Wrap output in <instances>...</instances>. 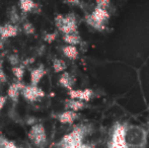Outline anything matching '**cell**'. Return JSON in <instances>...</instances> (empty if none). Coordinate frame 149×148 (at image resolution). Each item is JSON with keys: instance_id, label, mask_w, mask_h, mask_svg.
Returning <instances> with one entry per match:
<instances>
[{"instance_id": "22", "label": "cell", "mask_w": 149, "mask_h": 148, "mask_svg": "<svg viewBox=\"0 0 149 148\" xmlns=\"http://www.w3.org/2000/svg\"><path fill=\"white\" fill-rule=\"evenodd\" d=\"M10 19H11V22H13V24H15V22H18V14L14 9L12 10V12L10 13Z\"/></svg>"}, {"instance_id": "5", "label": "cell", "mask_w": 149, "mask_h": 148, "mask_svg": "<svg viewBox=\"0 0 149 148\" xmlns=\"http://www.w3.org/2000/svg\"><path fill=\"white\" fill-rule=\"evenodd\" d=\"M29 137L37 146L42 147L46 143L47 136H46V131L43 125L41 124H35L31 127Z\"/></svg>"}, {"instance_id": "9", "label": "cell", "mask_w": 149, "mask_h": 148, "mask_svg": "<svg viewBox=\"0 0 149 148\" xmlns=\"http://www.w3.org/2000/svg\"><path fill=\"white\" fill-rule=\"evenodd\" d=\"M78 118V114L72 111H64L60 113L57 116V119L62 124H72L76 119Z\"/></svg>"}, {"instance_id": "13", "label": "cell", "mask_w": 149, "mask_h": 148, "mask_svg": "<svg viewBox=\"0 0 149 148\" xmlns=\"http://www.w3.org/2000/svg\"><path fill=\"white\" fill-rule=\"evenodd\" d=\"M59 83L61 86H63L64 88H67L68 90H71L73 89V83H74V79L72 78L69 73L67 72H64L59 78Z\"/></svg>"}, {"instance_id": "3", "label": "cell", "mask_w": 149, "mask_h": 148, "mask_svg": "<svg viewBox=\"0 0 149 148\" xmlns=\"http://www.w3.org/2000/svg\"><path fill=\"white\" fill-rule=\"evenodd\" d=\"M55 22L58 30L64 35L76 34L77 32V20L76 16L73 13L67 15H57L55 17Z\"/></svg>"}, {"instance_id": "24", "label": "cell", "mask_w": 149, "mask_h": 148, "mask_svg": "<svg viewBox=\"0 0 149 148\" xmlns=\"http://www.w3.org/2000/svg\"><path fill=\"white\" fill-rule=\"evenodd\" d=\"M6 80V76L5 74L3 73V71L2 70H0V81H2V82H4V81Z\"/></svg>"}, {"instance_id": "11", "label": "cell", "mask_w": 149, "mask_h": 148, "mask_svg": "<svg viewBox=\"0 0 149 148\" xmlns=\"http://www.w3.org/2000/svg\"><path fill=\"white\" fill-rule=\"evenodd\" d=\"M17 35V26L14 24H4L3 26H0V36L1 38H10Z\"/></svg>"}, {"instance_id": "2", "label": "cell", "mask_w": 149, "mask_h": 148, "mask_svg": "<svg viewBox=\"0 0 149 148\" xmlns=\"http://www.w3.org/2000/svg\"><path fill=\"white\" fill-rule=\"evenodd\" d=\"M109 148H128V129L123 123H116L112 129Z\"/></svg>"}, {"instance_id": "8", "label": "cell", "mask_w": 149, "mask_h": 148, "mask_svg": "<svg viewBox=\"0 0 149 148\" xmlns=\"http://www.w3.org/2000/svg\"><path fill=\"white\" fill-rule=\"evenodd\" d=\"M86 108V104L80 101H76V99H68L65 101V109L67 111H72V112H78L81 110Z\"/></svg>"}, {"instance_id": "12", "label": "cell", "mask_w": 149, "mask_h": 148, "mask_svg": "<svg viewBox=\"0 0 149 148\" xmlns=\"http://www.w3.org/2000/svg\"><path fill=\"white\" fill-rule=\"evenodd\" d=\"M24 85L22 84L20 81H18V82L12 83V84L10 85L7 93L12 101H16L18 97V94H19V90L20 89H24Z\"/></svg>"}, {"instance_id": "10", "label": "cell", "mask_w": 149, "mask_h": 148, "mask_svg": "<svg viewBox=\"0 0 149 148\" xmlns=\"http://www.w3.org/2000/svg\"><path fill=\"white\" fill-rule=\"evenodd\" d=\"M46 71L45 68H44L43 65H40L39 67L35 68L31 71V85H33V86H37L38 83L40 82L42 78L44 77Z\"/></svg>"}, {"instance_id": "26", "label": "cell", "mask_w": 149, "mask_h": 148, "mask_svg": "<svg viewBox=\"0 0 149 148\" xmlns=\"http://www.w3.org/2000/svg\"><path fill=\"white\" fill-rule=\"evenodd\" d=\"M5 148H17V146H15V144L12 142H8Z\"/></svg>"}, {"instance_id": "25", "label": "cell", "mask_w": 149, "mask_h": 148, "mask_svg": "<svg viewBox=\"0 0 149 148\" xmlns=\"http://www.w3.org/2000/svg\"><path fill=\"white\" fill-rule=\"evenodd\" d=\"M79 148H94V147H93V145H91V144H87V143H82V144H81V146L79 147Z\"/></svg>"}, {"instance_id": "21", "label": "cell", "mask_w": 149, "mask_h": 148, "mask_svg": "<svg viewBox=\"0 0 149 148\" xmlns=\"http://www.w3.org/2000/svg\"><path fill=\"white\" fill-rule=\"evenodd\" d=\"M56 37H57V34L56 33H52V34H47L44 38V40H45L47 43H52V42L54 41V40L56 39Z\"/></svg>"}, {"instance_id": "19", "label": "cell", "mask_w": 149, "mask_h": 148, "mask_svg": "<svg viewBox=\"0 0 149 148\" xmlns=\"http://www.w3.org/2000/svg\"><path fill=\"white\" fill-rule=\"evenodd\" d=\"M8 61L11 65H13V67L18 65V62H19V58H18L17 55H10L8 57Z\"/></svg>"}, {"instance_id": "23", "label": "cell", "mask_w": 149, "mask_h": 148, "mask_svg": "<svg viewBox=\"0 0 149 148\" xmlns=\"http://www.w3.org/2000/svg\"><path fill=\"white\" fill-rule=\"evenodd\" d=\"M5 103H6V97H0V110L4 107Z\"/></svg>"}, {"instance_id": "6", "label": "cell", "mask_w": 149, "mask_h": 148, "mask_svg": "<svg viewBox=\"0 0 149 148\" xmlns=\"http://www.w3.org/2000/svg\"><path fill=\"white\" fill-rule=\"evenodd\" d=\"M68 95L70 97V99H76V101L86 103V101H89L90 99L93 97L94 93L90 88L71 89V90L68 91Z\"/></svg>"}, {"instance_id": "14", "label": "cell", "mask_w": 149, "mask_h": 148, "mask_svg": "<svg viewBox=\"0 0 149 148\" xmlns=\"http://www.w3.org/2000/svg\"><path fill=\"white\" fill-rule=\"evenodd\" d=\"M62 52H63V54L70 60L77 59L79 55L78 50H77V48L74 47V46H69V45L64 46V47H62Z\"/></svg>"}, {"instance_id": "1", "label": "cell", "mask_w": 149, "mask_h": 148, "mask_svg": "<svg viewBox=\"0 0 149 148\" xmlns=\"http://www.w3.org/2000/svg\"><path fill=\"white\" fill-rule=\"evenodd\" d=\"M110 18H111V14L109 12V9L95 6L94 9L91 11V13L87 14L85 16V22L91 28H93L94 30L100 31V32H104Z\"/></svg>"}, {"instance_id": "15", "label": "cell", "mask_w": 149, "mask_h": 148, "mask_svg": "<svg viewBox=\"0 0 149 148\" xmlns=\"http://www.w3.org/2000/svg\"><path fill=\"white\" fill-rule=\"evenodd\" d=\"M63 41L68 44L69 46H74V47H76V45H79V44L81 43V38L78 35V33H76V34L64 35V36H63Z\"/></svg>"}, {"instance_id": "20", "label": "cell", "mask_w": 149, "mask_h": 148, "mask_svg": "<svg viewBox=\"0 0 149 148\" xmlns=\"http://www.w3.org/2000/svg\"><path fill=\"white\" fill-rule=\"evenodd\" d=\"M24 32L28 35H31L35 33V28H33L31 22H26V24H24Z\"/></svg>"}, {"instance_id": "17", "label": "cell", "mask_w": 149, "mask_h": 148, "mask_svg": "<svg viewBox=\"0 0 149 148\" xmlns=\"http://www.w3.org/2000/svg\"><path fill=\"white\" fill-rule=\"evenodd\" d=\"M67 65L63 60L61 59H55L53 62V68H54V71L59 73V72H63L65 69H66Z\"/></svg>"}, {"instance_id": "18", "label": "cell", "mask_w": 149, "mask_h": 148, "mask_svg": "<svg viewBox=\"0 0 149 148\" xmlns=\"http://www.w3.org/2000/svg\"><path fill=\"white\" fill-rule=\"evenodd\" d=\"M12 72H13L14 76L17 79L22 80V77H24V66H15V67L12 68Z\"/></svg>"}, {"instance_id": "4", "label": "cell", "mask_w": 149, "mask_h": 148, "mask_svg": "<svg viewBox=\"0 0 149 148\" xmlns=\"http://www.w3.org/2000/svg\"><path fill=\"white\" fill-rule=\"evenodd\" d=\"M84 134L85 129L82 127H77L72 132L63 137L60 143V148H79L83 143Z\"/></svg>"}, {"instance_id": "16", "label": "cell", "mask_w": 149, "mask_h": 148, "mask_svg": "<svg viewBox=\"0 0 149 148\" xmlns=\"http://www.w3.org/2000/svg\"><path fill=\"white\" fill-rule=\"evenodd\" d=\"M19 6H20V9L24 12H29L35 8L36 4L35 2L31 1V0H22V1L19 2Z\"/></svg>"}, {"instance_id": "7", "label": "cell", "mask_w": 149, "mask_h": 148, "mask_svg": "<svg viewBox=\"0 0 149 148\" xmlns=\"http://www.w3.org/2000/svg\"><path fill=\"white\" fill-rule=\"evenodd\" d=\"M22 94L26 101H35L40 97H43L45 95V92L42 90V88L38 86L28 85V86H24V88L22 89Z\"/></svg>"}]
</instances>
